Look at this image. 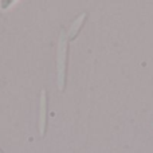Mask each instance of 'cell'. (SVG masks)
<instances>
[{"label":"cell","instance_id":"6da1fadb","mask_svg":"<svg viewBox=\"0 0 153 153\" xmlns=\"http://www.w3.org/2000/svg\"><path fill=\"white\" fill-rule=\"evenodd\" d=\"M67 55H69V39L67 32L61 31L56 50V85L61 91L66 87V71H67Z\"/></svg>","mask_w":153,"mask_h":153},{"label":"cell","instance_id":"7a4b0ae2","mask_svg":"<svg viewBox=\"0 0 153 153\" xmlns=\"http://www.w3.org/2000/svg\"><path fill=\"white\" fill-rule=\"evenodd\" d=\"M39 134L40 137H45L46 134V126H47V91L42 89L40 91V101H39Z\"/></svg>","mask_w":153,"mask_h":153},{"label":"cell","instance_id":"3957f363","mask_svg":"<svg viewBox=\"0 0 153 153\" xmlns=\"http://www.w3.org/2000/svg\"><path fill=\"white\" fill-rule=\"evenodd\" d=\"M86 16H87L86 12H82L81 15H79L74 22H73V24L70 26L69 31H67V39H69V42H70V40H74L75 38L78 36L79 31H81L82 26H83V23H85V19H86Z\"/></svg>","mask_w":153,"mask_h":153},{"label":"cell","instance_id":"277c9868","mask_svg":"<svg viewBox=\"0 0 153 153\" xmlns=\"http://www.w3.org/2000/svg\"><path fill=\"white\" fill-rule=\"evenodd\" d=\"M12 4H13V1H7V3H5V1H0V8L5 10V8H7L5 5H12Z\"/></svg>","mask_w":153,"mask_h":153},{"label":"cell","instance_id":"5b68a950","mask_svg":"<svg viewBox=\"0 0 153 153\" xmlns=\"http://www.w3.org/2000/svg\"><path fill=\"white\" fill-rule=\"evenodd\" d=\"M0 153H3V152H1V151H0Z\"/></svg>","mask_w":153,"mask_h":153},{"label":"cell","instance_id":"8992f818","mask_svg":"<svg viewBox=\"0 0 153 153\" xmlns=\"http://www.w3.org/2000/svg\"><path fill=\"white\" fill-rule=\"evenodd\" d=\"M152 128H153V125H152Z\"/></svg>","mask_w":153,"mask_h":153}]
</instances>
